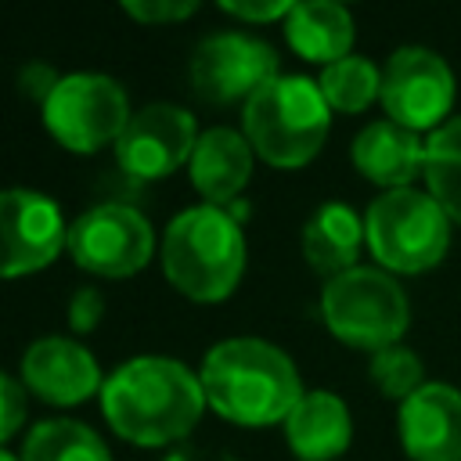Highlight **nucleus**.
Returning a JSON list of instances; mask_svg holds the SVG:
<instances>
[{"label": "nucleus", "instance_id": "obj_21", "mask_svg": "<svg viewBox=\"0 0 461 461\" xmlns=\"http://www.w3.org/2000/svg\"><path fill=\"white\" fill-rule=\"evenodd\" d=\"M425 184L450 220L461 223V115L447 119L425 140Z\"/></svg>", "mask_w": 461, "mask_h": 461}, {"label": "nucleus", "instance_id": "obj_4", "mask_svg": "<svg viewBox=\"0 0 461 461\" xmlns=\"http://www.w3.org/2000/svg\"><path fill=\"white\" fill-rule=\"evenodd\" d=\"M241 126L252 151L270 166H303L328 137L331 104L310 76H274L245 101Z\"/></svg>", "mask_w": 461, "mask_h": 461}, {"label": "nucleus", "instance_id": "obj_18", "mask_svg": "<svg viewBox=\"0 0 461 461\" xmlns=\"http://www.w3.org/2000/svg\"><path fill=\"white\" fill-rule=\"evenodd\" d=\"M285 36L295 54L331 65L353 47V14L335 0H299L285 18Z\"/></svg>", "mask_w": 461, "mask_h": 461}, {"label": "nucleus", "instance_id": "obj_12", "mask_svg": "<svg viewBox=\"0 0 461 461\" xmlns=\"http://www.w3.org/2000/svg\"><path fill=\"white\" fill-rule=\"evenodd\" d=\"M198 144V122L184 104L151 101L137 108L115 140V158L140 180H158L176 166L191 162Z\"/></svg>", "mask_w": 461, "mask_h": 461}, {"label": "nucleus", "instance_id": "obj_6", "mask_svg": "<svg viewBox=\"0 0 461 461\" xmlns=\"http://www.w3.org/2000/svg\"><path fill=\"white\" fill-rule=\"evenodd\" d=\"M321 313L331 335L371 353L396 346L411 321L403 288L389 270L378 267H349L346 274L328 277L321 292Z\"/></svg>", "mask_w": 461, "mask_h": 461}, {"label": "nucleus", "instance_id": "obj_13", "mask_svg": "<svg viewBox=\"0 0 461 461\" xmlns=\"http://www.w3.org/2000/svg\"><path fill=\"white\" fill-rule=\"evenodd\" d=\"M22 382L47 403L72 407L104 385L94 353L65 335H43L22 353Z\"/></svg>", "mask_w": 461, "mask_h": 461}, {"label": "nucleus", "instance_id": "obj_11", "mask_svg": "<svg viewBox=\"0 0 461 461\" xmlns=\"http://www.w3.org/2000/svg\"><path fill=\"white\" fill-rule=\"evenodd\" d=\"M61 245H68V223L50 194L32 187L0 191V277L47 267Z\"/></svg>", "mask_w": 461, "mask_h": 461}, {"label": "nucleus", "instance_id": "obj_17", "mask_svg": "<svg viewBox=\"0 0 461 461\" xmlns=\"http://www.w3.org/2000/svg\"><path fill=\"white\" fill-rule=\"evenodd\" d=\"M285 436L295 457L303 461H331L353 439V418L342 396L328 389H310L299 396L292 414L285 418Z\"/></svg>", "mask_w": 461, "mask_h": 461}, {"label": "nucleus", "instance_id": "obj_5", "mask_svg": "<svg viewBox=\"0 0 461 461\" xmlns=\"http://www.w3.org/2000/svg\"><path fill=\"white\" fill-rule=\"evenodd\" d=\"M364 241L385 270L418 274L443 259L450 245V216L429 191H382L364 212Z\"/></svg>", "mask_w": 461, "mask_h": 461}, {"label": "nucleus", "instance_id": "obj_2", "mask_svg": "<svg viewBox=\"0 0 461 461\" xmlns=\"http://www.w3.org/2000/svg\"><path fill=\"white\" fill-rule=\"evenodd\" d=\"M205 403L238 425H274L292 414L303 396L295 360L256 335L216 342L202 360Z\"/></svg>", "mask_w": 461, "mask_h": 461}, {"label": "nucleus", "instance_id": "obj_15", "mask_svg": "<svg viewBox=\"0 0 461 461\" xmlns=\"http://www.w3.org/2000/svg\"><path fill=\"white\" fill-rule=\"evenodd\" d=\"M353 166L382 184L385 191L411 187L418 169H425V144L418 140L414 130L393 122V119H375L353 137Z\"/></svg>", "mask_w": 461, "mask_h": 461}, {"label": "nucleus", "instance_id": "obj_3", "mask_svg": "<svg viewBox=\"0 0 461 461\" xmlns=\"http://www.w3.org/2000/svg\"><path fill=\"white\" fill-rule=\"evenodd\" d=\"M162 270L191 299L212 303L234 292L245 270V234L227 205H187L162 230Z\"/></svg>", "mask_w": 461, "mask_h": 461}, {"label": "nucleus", "instance_id": "obj_8", "mask_svg": "<svg viewBox=\"0 0 461 461\" xmlns=\"http://www.w3.org/2000/svg\"><path fill=\"white\" fill-rule=\"evenodd\" d=\"M155 249V230L148 216L126 202H97L68 223L72 259L101 277L137 274Z\"/></svg>", "mask_w": 461, "mask_h": 461}, {"label": "nucleus", "instance_id": "obj_28", "mask_svg": "<svg viewBox=\"0 0 461 461\" xmlns=\"http://www.w3.org/2000/svg\"><path fill=\"white\" fill-rule=\"evenodd\" d=\"M0 461H22V457H14L11 450H4V447H0Z\"/></svg>", "mask_w": 461, "mask_h": 461}, {"label": "nucleus", "instance_id": "obj_22", "mask_svg": "<svg viewBox=\"0 0 461 461\" xmlns=\"http://www.w3.org/2000/svg\"><path fill=\"white\" fill-rule=\"evenodd\" d=\"M324 101L339 112H360L367 108L378 94H382V72L375 68L371 58L364 54H346L331 65H324L321 79H317Z\"/></svg>", "mask_w": 461, "mask_h": 461}, {"label": "nucleus", "instance_id": "obj_25", "mask_svg": "<svg viewBox=\"0 0 461 461\" xmlns=\"http://www.w3.org/2000/svg\"><path fill=\"white\" fill-rule=\"evenodd\" d=\"M122 7H126V14H133V18H140V22L158 25V22L187 18L198 4H194V0H126Z\"/></svg>", "mask_w": 461, "mask_h": 461}, {"label": "nucleus", "instance_id": "obj_23", "mask_svg": "<svg viewBox=\"0 0 461 461\" xmlns=\"http://www.w3.org/2000/svg\"><path fill=\"white\" fill-rule=\"evenodd\" d=\"M371 382L385 393V396H396V400H407L418 385H425L421 382V375H425V367H421V357L414 353V349H407V346H385V349H378V353H371Z\"/></svg>", "mask_w": 461, "mask_h": 461}, {"label": "nucleus", "instance_id": "obj_20", "mask_svg": "<svg viewBox=\"0 0 461 461\" xmlns=\"http://www.w3.org/2000/svg\"><path fill=\"white\" fill-rule=\"evenodd\" d=\"M22 461H112L108 443L76 418H43L22 439Z\"/></svg>", "mask_w": 461, "mask_h": 461}, {"label": "nucleus", "instance_id": "obj_10", "mask_svg": "<svg viewBox=\"0 0 461 461\" xmlns=\"http://www.w3.org/2000/svg\"><path fill=\"white\" fill-rule=\"evenodd\" d=\"M274 76H281L277 50L252 32H238V29L209 32L198 40L191 54V83L212 104L249 101Z\"/></svg>", "mask_w": 461, "mask_h": 461}, {"label": "nucleus", "instance_id": "obj_1", "mask_svg": "<svg viewBox=\"0 0 461 461\" xmlns=\"http://www.w3.org/2000/svg\"><path fill=\"white\" fill-rule=\"evenodd\" d=\"M202 378L173 357L144 353L122 360L101 385V411L108 425L140 447H158L187 436L202 418Z\"/></svg>", "mask_w": 461, "mask_h": 461}, {"label": "nucleus", "instance_id": "obj_7", "mask_svg": "<svg viewBox=\"0 0 461 461\" xmlns=\"http://www.w3.org/2000/svg\"><path fill=\"white\" fill-rule=\"evenodd\" d=\"M130 97L119 79L104 72H68L58 76L50 94L43 97V122L58 137V144L72 151H97L130 122Z\"/></svg>", "mask_w": 461, "mask_h": 461}, {"label": "nucleus", "instance_id": "obj_16", "mask_svg": "<svg viewBox=\"0 0 461 461\" xmlns=\"http://www.w3.org/2000/svg\"><path fill=\"white\" fill-rule=\"evenodd\" d=\"M187 169H191V184L202 191V198H209L212 205L234 202L252 173V144L241 130L209 126L198 133Z\"/></svg>", "mask_w": 461, "mask_h": 461}, {"label": "nucleus", "instance_id": "obj_19", "mask_svg": "<svg viewBox=\"0 0 461 461\" xmlns=\"http://www.w3.org/2000/svg\"><path fill=\"white\" fill-rule=\"evenodd\" d=\"M364 241V220L346 202H324L310 212L303 227V252L313 270L335 277L357 267V252Z\"/></svg>", "mask_w": 461, "mask_h": 461}, {"label": "nucleus", "instance_id": "obj_24", "mask_svg": "<svg viewBox=\"0 0 461 461\" xmlns=\"http://www.w3.org/2000/svg\"><path fill=\"white\" fill-rule=\"evenodd\" d=\"M25 421V382L0 371V443L11 439Z\"/></svg>", "mask_w": 461, "mask_h": 461}, {"label": "nucleus", "instance_id": "obj_26", "mask_svg": "<svg viewBox=\"0 0 461 461\" xmlns=\"http://www.w3.org/2000/svg\"><path fill=\"white\" fill-rule=\"evenodd\" d=\"M101 313H104V295H101L97 288H86V285H83V288L72 292V299H68V324H72L76 331L97 328Z\"/></svg>", "mask_w": 461, "mask_h": 461}, {"label": "nucleus", "instance_id": "obj_27", "mask_svg": "<svg viewBox=\"0 0 461 461\" xmlns=\"http://www.w3.org/2000/svg\"><path fill=\"white\" fill-rule=\"evenodd\" d=\"M220 11L245 22H274V18H288L292 4L288 0H220Z\"/></svg>", "mask_w": 461, "mask_h": 461}, {"label": "nucleus", "instance_id": "obj_9", "mask_svg": "<svg viewBox=\"0 0 461 461\" xmlns=\"http://www.w3.org/2000/svg\"><path fill=\"white\" fill-rule=\"evenodd\" d=\"M382 104L393 122L407 130H439L454 104L450 65L418 43L396 47L382 68Z\"/></svg>", "mask_w": 461, "mask_h": 461}, {"label": "nucleus", "instance_id": "obj_14", "mask_svg": "<svg viewBox=\"0 0 461 461\" xmlns=\"http://www.w3.org/2000/svg\"><path fill=\"white\" fill-rule=\"evenodd\" d=\"M400 439L414 461H461V389L418 385L400 403Z\"/></svg>", "mask_w": 461, "mask_h": 461}]
</instances>
